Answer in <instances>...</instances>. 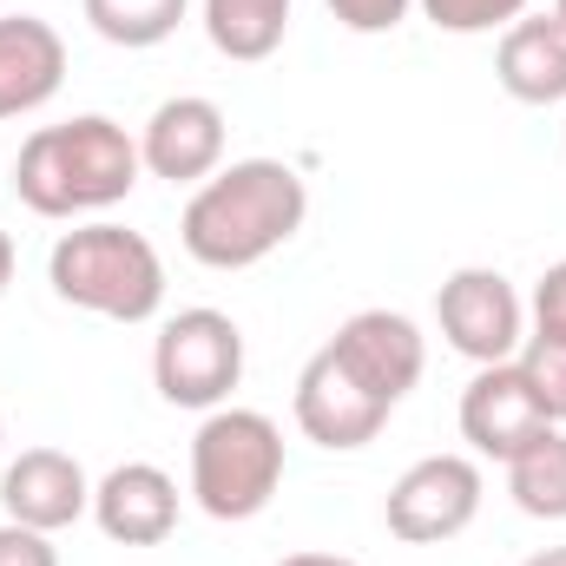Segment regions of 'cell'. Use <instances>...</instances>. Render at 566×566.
Instances as JSON below:
<instances>
[{"mask_svg": "<svg viewBox=\"0 0 566 566\" xmlns=\"http://www.w3.org/2000/svg\"><path fill=\"white\" fill-rule=\"evenodd\" d=\"M290 416L303 428V441H316V448H329V454H356V448H369V441L389 428L396 409L376 402L329 349H316V356L303 363V376H296Z\"/></svg>", "mask_w": 566, "mask_h": 566, "instance_id": "obj_9", "label": "cell"}, {"mask_svg": "<svg viewBox=\"0 0 566 566\" xmlns=\"http://www.w3.org/2000/svg\"><path fill=\"white\" fill-rule=\"evenodd\" d=\"M541 428H554V422L541 416V402H534L521 363H488V369H474V382L461 389V441H468L474 454L514 461Z\"/></svg>", "mask_w": 566, "mask_h": 566, "instance_id": "obj_12", "label": "cell"}, {"mask_svg": "<svg viewBox=\"0 0 566 566\" xmlns=\"http://www.w3.org/2000/svg\"><path fill=\"white\" fill-rule=\"evenodd\" d=\"M283 488V428L264 409H211L191 434V501L211 521H258Z\"/></svg>", "mask_w": 566, "mask_h": 566, "instance_id": "obj_4", "label": "cell"}, {"mask_svg": "<svg viewBox=\"0 0 566 566\" xmlns=\"http://www.w3.org/2000/svg\"><path fill=\"white\" fill-rule=\"evenodd\" d=\"M409 7L416 0H329L336 27H349V33H396L409 20Z\"/></svg>", "mask_w": 566, "mask_h": 566, "instance_id": "obj_21", "label": "cell"}, {"mask_svg": "<svg viewBox=\"0 0 566 566\" xmlns=\"http://www.w3.org/2000/svg\"><path fill=\"white\" fill-rule=\"evenodd\" d=\"M422 7L428 27H441V33H507L521 13H527V0H416Z\"/></svg>", "mask_w": 566, "mask_h": 566, "instance_id": "obj_20", "label": "cell"}, {"mask_svg": "<svg viewBox=\"0 0 566 566\" xmlns=\"http://www.w3.org/2000/svg\"><path fill=\"white\" fill-rule=\"evenodd\" d=\"M145 165H139V139L106 119V113H80L66 126H40L20 139L13 158V191L33 218L73 224V218H99L113 205H126L139 191Z\"/></svg>", "mask_w": 566, "mask_h": 566, "instance_id": "obj_2", "label": "cell"}, {"mask_svg": "<svg viewBox=\"0 0 566 566\" xmlns=\"http://www.w3.org/2000/svg\"><path fill=\"white\" fill-rule=\"evenodd\" d=\"M434 323H441L448 349L468 356L474 369L514 363L521 343H527V303H521V290L501 277V271H488V264H461V271L441 277V290H434Z\"/></svg>", "mask_w": 566, "mask_h": 566, "instance_id": "obj_6", "label": "cell"}, {"mask_svg": "<svg viewBox=\"0 0 566 566\" xmlns=\"http://www.w3.org/2000/svg\"><path fill=\"white\" fill-rule=\"evenodd\" d=\"M191 0H80L86 27L106 40V46H126V53H145V46H165L178 33Z\"/></svg>", "mask_w": 566, "mask_h": 566, "instance_id": "obj_18", "label": "cell"}, {"mask_svg": "<svg viewBox=\"0 0 566 566\" xmlns=\"http://www.w3.org/2000/svg\"><path fill=\"white\" fill-rule=\"evenodd\" d=\"M290 7L296 0H205V40L238 60V66H258L271 60L290 33Z\"/></svg>", "mask_w": 566, "mask_h": 566, "instance_id": "obj_16", "label": "cell"}, {"mask_svg": "<svg viewBox=\"0 0 566 566\" xmlns=\"http://www.w3.org/2000/svg\"><path fill=\"white\" fill-rule=\"evenodd\" d=\"M554 13H560V27H566V0H554Z\"/></svg>", "mask_w": 566, "mask_h": 566, "instance_id": "obj_27", "label": "cell"}, {"mask_svg": "<svg viewBox=\"0 0 566 566\" xmlns=\"http://www.w3.org/2000/svg\"><path fill=\"white\" fill-rule=\"evenodd\" d=\"M60 86H66V40L33 13H7L0 20V119L40 113Z\"/></svg>", "mask_w": 566, "mask_h": 566, "instance_id": "obj_14", "label": "cell"}, {"mask_svg": "<svg viewBox=\"0 0 566 566\" xmlns=\"http://www.w3.org/2000/svg\"><path fill=\"white\" fill-rule=\"evenodd\" d=\"M494 80L521 106H560L566 99V27L560 13H521L494 46Z\"/></svg>", "mask_w": 566, "mask_h": 566, "instance_id": "obj_15", "label": "cell"}, {"mask_svg": "<svg viewBox=\"0 0 566 566\" xmlns=\"http://www.w3.org/2000/svg\"><path fill=\"white\" fill-rule=\"evenodd\" d=\"M238 382H244V329L224 310L198 303V310H178V316L158 323V336H151V389L171 409L211 416V409L231 402Z\"/></svg>", "mask_w": 566, "mask_h": 566, "instance_id": "obj_5", "label": "cell"}, {"mask_svg": "<svg viewBox=\"0 0 566 566\" xmlns=\"http://www.w3.org/2000/svg\"><path fill=\"white\" fill-rule=\"evenodd\" d=\"M534 336H560L566 343V258L560 264H547V277L534 283Z\"/></svg>", "mask_w": 566, "mask_h": 566, "instance_id": "obj_23", "label": "cell"}, {"mask_svg": "<svg viewBox=\"0 0 566 566\" xmlns=\"http://www.w3.org/2000/svg\"><path fill=\"white\" fill-rule=\"evenodd\" d=\"M0 514L40 534H60L93 514V481L66 448H20L0 468Z\"/></svg>", "mask_w": 566, "mask_h": 566, "instance_id": "obj_11", "label": "cell"}, {"mask_svg": "<svg viewBox=\"0 0 566 566\" xmlns=\"http://www.w3.org/2000/svg\"><path fill=\"white\" fill-rule=\"evenodd\" d=\"M0 566H60V547H53V534H40V527L0 521Z\"/></svg>", "mask_w": 566, "mask_h": 566, "instance_id": "obj_22", "label": "cell"}, {"mask_svg": "<svg viewBox=\"0 0 566 566\" xmlns=\"http://www.w3.org/2000/svg\"><path fill=\"white\" fill-rule=\"evenodd\" d=\"M46 283L60 303L106 316V323H151L165 310V258L145 231H126L113 218H86L53 238Z\"/></svg>", "mask_w": 566, "mask_h": 566, "instance_id": "obj_3", "label": "cell"}, {"mask_svg": "<svg viewBox=\"0 0 566 566\" xmlns=\"http://www.w3.org/2000/svg\"><path fill=\"white\" fill-rule=\"evenodd\" d=\"M0 7H7V0H0Z\"/></svg>", "mask_w": 566, "mask_h": 566, "instance_id": "obj_29", "label": "cell"}, {"mask_svg": "<svg viewBox=\"0 0 566 566\" xmlns=\"http://www.w3.org/2000/svg\"><path fill=\"white\" fill-rule=\"evenodd\" d=\"M93 521L113 547H158L178 527V481L158 461H119L93 481Z\"/></svg>", "mask_w": 566, "mask_h": 566, "instance_id": "obj_13", "label": "cell"}, {"mask_svg": "<svg viewBox=\"0 0 566 566\" xmlns=\"http://www.w3.org/2000/svg\"><path fill=\"white\" fill-rule=\"evenodd\" d=\"M514 363H521V376H527L541 416H547L554 428H566V343L560 336H527Z\"/></svg>", "mask_w": 566, "mask_h": 566, "instance_id": "obj_19", "label": "cell"}, {"mask_svg": "<svg viewBox=\"0 0 566 566\" xmlns=\"http://www.w3.org/2000/svg\"><path fill=\"white\" fill-rule=\"evenodd\" d=\"M521 566H566V547H541V554H527Z\"/></svg>", "mask_w": 566, "mask_h": 566, "instance_id": "obj_26", "label": "cell"}, {"mask_svg": "<svg viewBox=\"0 0 566 566\" xmlns=\"http://www.w3.org/2000/svg\"><path fill=\"white\" fill-rule=\"evenodd\" d=\"M481 494H488V481H481L474 454H422L416 468L396 474V488L382 501V521L409 547H441V541L474 527Z\"/></svg>", "mask_w": 566, "mask_h": 566, "instance_id": "obj_7", "label": "cell"}, {"mask_svg": "<svg viewBox=\"0 0 566 566\" xmlns=\"http://www.w3.org/2000/svg\"><path fill=\"white\" fill-rule=\"evenodd\" d=\"M507 494L527 521H566V428H541L507 461Z\"/></svg>", "mask_w": 566, "mask_h": 566, "instance_id": "obj_17", "label": "cell"}, {"mask_svg": "<svg viewBox=\"0 0 566 566\" xmlns=\"http://www.w3.org/2000/svg\"><path fill=\"white\" fill-rule=\"evenodd\" d=\"M277 566H363V560H343V554H283Z\"/></svg>", "mask_w": 566, "mask_h": 566, "instance_id": "obj_24", "label": "cell"}, {"mask_svg": "<svg viewBox=\"0 0 566 566\" xmlns=\"http://www.w3.org/2000/svg\"><path fill=\"white\" fill-rule=\"evenodd\" d=\"M7 283H13V238L0 231V296H7Z\"/></svg>", "mask_w": 566, "mask_h": 566, "instance_id": "obj_25", "label": "cell"}, {"mask_svg": "<svg viewBox=\"0 0 566 566\" xmlns=\"http://www.w3.org/2000/svg\"><path fill=\"white\" fill-rule=\"evenodd\" d=\"M0 441H7V422H0Z\"/></svg>", "mask_w": 566, "mask_h": 566, "instance_id": "obj_28", "label": "cell"}, {"mask_svg": "<svg viewBox=\"0 0 566 566\" xmlns=\"http://www.w3.org/2000/svg\"><path fill=\"white\" fill-rule=\"evenodd\" d=\"M323 349L389 409H402L416 396V382L428 369V336L416 329V316H402V310H356V316L336 323V336Z\"/></svg>", "mask_w": 566, "mask_h": 566, "instance_id": "obj_8", "label": "cell"}, {"mask_svg": "<svg viewBox=\"0 0 566 566\" xmlns=\"http://www.w3.org/2000/svg\"><path fill=\"white\" fill-rule=\"evenodd\" d=\"M310 218V185L283 158H231L218 165L178 218V244L205 271H251L283 251Z\"/></svg>", "mask_w": 566, "mask_h": 566, "instance_id": "obj_1", "label": "cell"}, {"mask_svg": "<svg viewBox=\"0 0 566 566\" xmlns=\"http://www.w3.org/2000/svg\"><path fill=\"white\" fill-rule=\"evenodd\" d=\"M139 165L165 185H205L224 165V106L205 93H178L165 99L139 126Z\"/></svg>", "mask_w": 566, "mask_h": 566, "instance_id": "obj_10", "label": "cell"}]
</instances>
